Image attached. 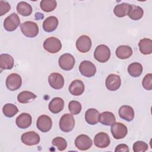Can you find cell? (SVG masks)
I'll list each match as a JSON object with an SVG mask.
<instances>
[{"instance_id": "1", "label": "cell", "mask_w": 152, "mask_h": 152, "mask_svg": "<svg viewBox=\"0 0 152 152\" xmlns=\"http://www.w3.org/2000/svg\"><path fill=\"white\" fill-rule=\"evenodd\" d=\"M110 56V50L105 45L97 46L94 52V58L99 62H107Z\"/></svg>"}, {"instance_id": "2", "label": "cell", "mask_w": 152, "mask_h": 152, "mask_svg": "<svg viewBox=\"0 0 152 152\" xmlns=\"http://www.w3.org/2000/svg\"><path fill=\"white\" fill-rule=\"evenodd\" d=\"M20 28L23 34L27 37H34L39 33L37 24L33 21H27L20 25Z\"/></svg>"}, {"instance_id": "3", "label": "cell", "mask_w": 152, "mask_h": 152, "mask_svg": "<svg viewBox=\"0 0 152 152\" xmlns=\"http://www.w3.org/2000/svg\"><path fill=\"white\" fill-rule=\"evenodd\" d=\"M75 126V119L71 113L64 114L59 120L60 129L65 132L71 131Z\"/></svg>"}, {"instance_id": "4", "label": "cell", "mask_w": 152, "mask_h": 152, "mask_svg": "<svg viewBox=\"0 0 152 152\" xmlns=\"http://www.w3.org/2000/svg\"><path fill=\"white\" fill-rule=\"evenodd\" d=\"M44 49L50 53H56L62 48L61 41L55 37H50L46 39L43 43Z\"/></svg>"}, {"instance_id": "5", "label": "cell", "mask_w": 152, "mask_h": 152, "mask_svg": "<svg viewBox=\"0 0 152 152\" xmlns=\"http://www.w3.org/2000/svg\"><path fill=\"white\" fill-rule=\"evenodd\" d=\"M21 84V77L17 73L11 74L6 79V86L10 91H15L19 89Z\"/></svg>"}, {"instance_id": "6", "label": "cell", "mask_w": 152, "mask_h": 152, "mask_svg": "<svg viewBox=\"0 0 152 152\" xmlns=\"http://www.w3.org/2000/svg\"><path fill=\"white\" fill-rule=\"evenodd\" d=\"M58 64L61 69L65 71H69L74 66L75 58L70 53H64L59 57Z\"/></svg>"}, {"instance_id": "7", "label": "cell", "mask_w": 152, "mask_h": 152, "mask_svg": "<svg viewBox=\"0 0 152 152\" xmlns=\"http://www.w3.org/2000/svg\"><path fill=\"white\" fill-rule=\"evenodd\" d=\"M80 73L84 77H93L96 72V67L93 63L89 61H83L79 66Z\"/></svg>"}, {"instance_id": "8", "label": "cell", "mask_w": 152, "mask_h": 152, "mask_svg": "<svg viewBox=\"0 0 152 152\" xmlns=\"http://www.w3.org/2000/svg\"><path fill=\"white\" fill-rule=\"evenodd\" d=\"M110 130L113 137L116 140L124 138L128 133L127 127L121 122H115L113 124Z\"/></svg>"}, {"instance_id": "9", "label": "cell", "mask_w": 152, "mask_h": 152, "mask_svg": "<svg viewBox=\"0 0 152 152\" xmlns=\"http://www.w3.org/2000/svg\"><path fill=\"white\" fill-rule=\"evenodd\" d=\"M20 24V20L18 15L15 13H12L7 17L4 21V27L8 31H13Z\"/></svg>"}, {"instance_id": "10", "label": "cell", "mask_w": 152, "mask_h": 152, "mask_svg": "<svg viewBox=\"0 0 152 152\" xmlns=\"http://www.w3.org/2000/svg\"><path fill=\"white\" fill-rule=\"evenodd\" d=\"M93 142L91 139L87 135L81 134L75 140V145L76 147L82 151L88 150L91 147Z\"/></svg>"}, {"instance_id": "11", "label": "cell", "mask_w": 152, "mask_h": 152, "mask_svg": "<svg viewBox=\"0 0 152 152\" xmlns=\"http://www.w3.org/2000/svg\"><path fill=\"white\" fill-rule=\"evenodd\" d=\"M39 135L34 131H28L22 134L21 140L24 144L27 145H34L40 142Z\"/></svg>"}, {"instance_id": "12", "label": "cell", "mask_w": 152, "mask_h": 152, "mask_svg": "<svg viewBox=\"0 0 152 152\" xmlns=\"http://www.w3.org/2000/svg\"><path fill=\"white\" fill-rule=\"evenodd\" d=\"M91 47V39L86 35H83L78 37L76 42V48L81 53L88 52Z\"/></svg>"}, {"instance_id": "13", "label": "cell", "mask_w": 152, "mask_h": 152, "mask_svg": "<svg viewBox=\"0 0 152 152\" xmlns=\"http://www.w3.org/2000/svg\"><path fill=\"white\" fill-rule=\"evenodd\" d=\"M105 85L106 88L110 91H116L121 85V79L119 75L110 74L106 79Z\"/></svg>"}, {"instance_id": "14", "label": "cell", "mask_w": 152, "mask_h": 152, "mask_svg": "<svg viewBox=\"0 0 152 152\" xmlns=\"http://www.w3.org/2000/svg\"><path fill=\"white\" fill-rule=\"evenodd\" d=\"M37 128L43 132H47L50 130L52 126V121L47 115H43L40 116L36 122Z\"/></svg>"}, {"instance_id": "15", "label": "cell", "mask_w": 152, "mask_h": 152, "mask_svg": "<svg viewBox=\"0 0 152 152\" xmlns=\"http://www.w3.org/2000/svg\"><path fill=\"white\" fill-rule=\"evenodd\" d=\"M48 82L51 87L56 90H59L64 87V78L61 74L53 72L49 75Z\"/></svg>"}, {"instance_id": "16", "label": "cell", "mask_w": 152, "mask_h": 152, "mask_svg": "<svg viewBox=\"0 0 152 152\" xmlns=\"http://www.w3.org/2000/svg\"><path fill=\"white\" fill-rule=\"evenodd\" d=\"M110 140L108 134L104 132L97 133L94 138V145L100 148H104L108 147L110 144Z\"/></svg>"}, {"instance_id": "17", "label": "cell", "mask_w": 152, "mask_h": 152, "mask_svg": "<svg viewBox=\"0 0 152 152\" xmlns=\"http://www.w3.org/2000/svg\"><path fill=\"white\" fill-rule=\"evenodd\" d=\"M32 122V118L30 114L27 113H22L17 118L15 121L16 125L19 128L26 129L28 128Z\"/></svg>"}, {"instance_id": "18", "label": "cell", "mask_w": 152, "mask_h": 152, "mask_svg": "<svg viewBox=\"0 0 152 152\" xmlns=\"http://www.w3.org/2000/svg\"><path fill=\"white\" fill-rule=\"evenodd\" d=\"M85 86L83 82L80 80H74L69 86V93L74 96H80L84 91Z\"/></svg>"}, {"instance_id": "19", "label": "cell", "mask_w": 152, "mask_h": 152, "mask_svg": "<svg viewBox=\"0 0 152 152\" xmlns=\"http://www.w3.org/2000/svg\"><path fill=\"white\" fill-rule=\"evenodd\" d=\"M119 115L121 118L130 122L134 118V110L133 108L128 105L122 106L119 109Z\"/></svg>"}, {"instance_id": "20", "label": "cell", "mask_w": 152, "mask_h": 152, "mask_svg": "<svg viewBox=\"0 0 152 152\" xmlns=\"http://www.w3.org/2000/svg\"><path fill=\"white\" fill-rule=\"evenodd\" d=\"M58 20L55 16H50L46 18L43 23V28L46 32L55 31L58 26Z\"/></svg>"}, {"instance_id": "21", "label": "cell", "mask_w": 152, "mask_h": 152, "mask_svg": "<svg viewBox=\"0 0 152 152\" xmlns=\"http://www.w3.org/2000/svg\"><path fill=\"white\" fill-rule=\"evenodd\" d=\"M49 109L53 113H58L62 111L64 107V101L61 97H55L49 103Z\"/></svg>"}, {"instance_id": "22", "label": "cell", "mask_w": 152, "mask_h": 152, "mask_svg": "<svg viewBox=\"0 0 152 152\" xmlns=\"http://www.w3.org/2000/svg\"><path fill=\"white\" fill-rule=\"evenodd\" d=\"M99 112L94 108L88 109L85 113V120L90 125H96L99 122Z\"/></svg>"}, {"instance_id": "23", "label": "cell", "mask_w": 152, "mask_h": 152, "mask_svg": "<svg viewBox=\"0 0 152 152\" xmlns=\"http://www.w3.org/2000/svg\"><path fill=\"white\" fill-rule=\"evenodd\" d=\"M131 8V4L127 3H122L116 5L115 7L113 9V13L118 17H124L128 15Z\"/></svg>"}, {"instance_id": "24", "label": "cell", "mask_w": 152, "mask_h": 152, "mask_svg": "<svg viewBox=\"0 0 152 152\" xmlns=\"http://www.w3.org/2000/svg\"><path fill=\"white\" fill-rule=\"evenodd\" d=\"M14 59L9 54L2 53L0 55V67L1 69H11L14 66Z\"/></svg>"}, {"instance_id": "25", "label": "cell", "mask_w": 152, "mask_h": 152, "mask_svg": "<svg viewBox=\"0 0 152 152\" xmlns=\"http://www.w3.org/2000/svg\"><path fill=\"white\" fill-rule=\"evenodd\" d=\"M116 121L115 116L113 113L109 111L103 112L99 115V122H100L102 124L109 126L112 125Z\"/></svg>"}, {"instance_id": "26", "label": "cell", "mask_w": 152, "mask_h": 152, "mask_svg": "<svg viewBox=\"0 0 152 152\" xmlns=\"http://www.w3.org/2000/svg\"><path fill=\"white\" fill-rule=\"evenodd\" d=\"M116 56L121 59H125L129 58L132 54V50L131 48L127 45H121L116 49Z\"/></svg>"}, {"instance_id": "27", "label": "cell", "mask_w": 152, "mask_h": 152, "mask_svg": "<svg viewBox=\"0 0 152 152\" xmlns=\"http://www.w3.org/2000/svg\"><path fill=\"white\" fill-rule=\"evenodd\" d=\"M139 49L141 53L149 55L152 52V40L148 38L141 39L138 43Z\"/></svg>"}, {"instance_id": "28", "label": "cell", "mask_w": 152, "mask_h": 152, "mask_svg": "<svg viewBox=\"0 0 152 152\" xmlns=\"http://www.w3.org/2000/svg\"><path fill=\"white\" fill-rule=\"evenodd\" d=\"M17 11L21 15L29 16L33 11L31 6L26 2L21 1L17 5Z\"/></svg>"}, {"instance_id": "29", "label": "cell", "mask_w": 152, "mask_h": 152, "mask_svg": "<svg viewBox=\"0 0 152 152\" xmlns=\"http://www.w3.org/2000/svg\"><path fill=\"white\" fill-rule=\"evenodd\" d=\"M36 97L37 96L31 91H23L18 94L17 100L21 103H27L34 100Z\"/></svg>"}, {"instance_id": "30", "label": "cell", "mask_w": 152, "mask_h": 152, "mask_svg": "<svg viewBox=\"0 0 152 152\" xmlns=\"http://www.w3.org/2000/svg\"><path fill=\"white\" fill-rule=\"evenodd\" d=\"M142 66L140 63L133 62L128 67V72L129 74L133 77H138L140 76L142 72Z\"/></svg>"}, {"instance_id": "31", "label": "cell", "mask_w": 152, "mask_h": 152, "mask_svg": "<svg viewBox=\"0 0 152 152\" xmlns=\"http://www.w3.org/2000/svg\"><path fill=\"white\" fill-rule=\"evenodd\" d=\"M144 11L141 7L134 5H131V8L128 15L131 19L133 20H138L142 17Z\"/></svg>"}, {"instance_id": "32", "label": "cell", "mask_w": 152, "mask_h": 152, "mask_svg": "<svg viewBox=\"0 0 152 152\" xmlns=\"http://www.w3.org/2000/svg\"><path fill=\"white\" fill-rule=\"evenodd\" d=\"M2 112L5 116L11 118L17 113L18 109L15 105L12 103H7L3 106Z\"/></svg>"}, {"instance_id": "33", "label": "cell", "mask_w": 152, "mask_h": 152, "mask_svg": "<svg viewBox=\"0 0 152 152\" xmlns=\"http://www.w3.org/2000/svg\"><path fill=\"white\" fill-rule=\"evenodd\" d=\"M57 5L55 0H42L40 3L41 9L45 12H51L53 11Z\"/></svg>"}, {"instance_id": "34", "label": "cell", "mask_w": 152, "mask_h": 152, "mask_svg": "<svg viewBox=\"0 0 152 152\" xmlns=\"http://www.w3.org/2000/svg\"><path fill=\"white\" fill-rule=\"evenodd\" d=\"M52 144L54 146H56L59 151L65 150L67 147L66 141L61 137L54 138L52 141Z\"/></svg>"}, {"instance_id": "35", "label": "cell", "mask_w": 152, "mask_h": 152, "mask_svg": "<svg viewBox=\"0 0 152 152\" xmlns=\"http://www.w3.org/2000/svg\"><path fill=\"white\" fill-rule=\"evenodd\" d=\"M68 109L72 115H78L81 110V104L78 101L71 100L68 104Z\"/></svg>"}, {"instance_id": "36", "label": "cell", "mask_w": 152, "mask_h": 152, "mask_svg": "<svg viewBox=\"0 0 152 152\" xmlns=\"http://www.w3.org/2000/svg\"><path fill=\"white\" fill-rule=\"evenodd\" d=\"M148 144L142 141H138L133 144V151L134 152H144L148 150Z\"/></svg>"}, {"instance_id": "37", "label": "cell", "mask_w": 152, "mask_h": 152, "mask_svg": "<svg viewBox=\"0 0 152 152\" xmlns=\"http://www.w3.org/2000/svg\"><path fill=\"white\" fill-rule=\"evenodd\" d=\"M142 85L145 90H151L152 89V74L151 73L145 75L142 80Z\"/></svg>"}, {"instance_id": "38", "label": "cell", "mask_w": 152, "mask_h": 152, "mask_svg": "<svg viewBox=\"0 0 152 152\" xmlns=\"http://www.w3.org/2000/svg\"><path fill=\"white\" fill-rule=\"evenodd\" d=\"M11 9V6L9 3L7 1H0V15L2 16L3 15L7 13Z\"/></svg>"}, {"instance_id": "39", "label": "cell", "mask_w": 152, "mask_h": 152, "mask_svg": "<svg viewBox=\"0 0 152 152\" xmlns=\"http://www.w3.org/2000/svg\"><path fill=\"white\" fill-rule=\"evenodd\" d=\"M129 149L128 148V146L126 144H119L116 146L115 151L118 152V151H129Z\"/></svg>"}]
</instances>
